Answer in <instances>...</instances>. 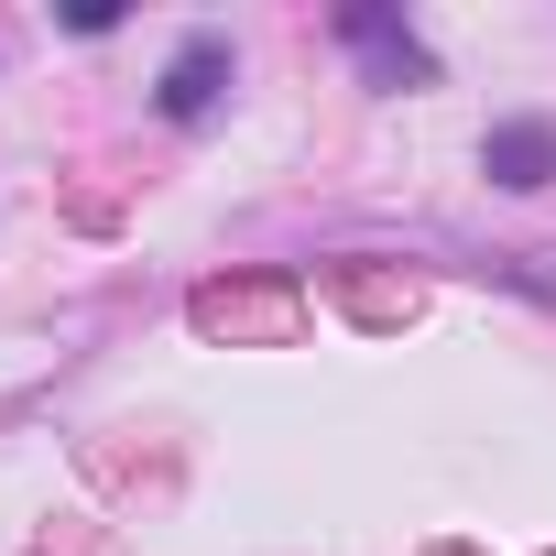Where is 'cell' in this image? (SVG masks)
Wrapping results in <instances>:
<instances>
[{
    "instance_id": "cell-1",
    "label": "cell",
    "mask_w": 556,
    "mask_h": 556,
    "mask_svg": "<svg viewBox=\"0 0 556 556\" xmlns=\"http://www.w3.org/2000/svg\"><path fill=\"white\" fill-rule=\"evenodd\" d=\"M218 77H229V45H218V34H186L175 66H164V121H207Z\"/></svg>"
},
{
    "instance_id": "cell-2",
    "label": "cell",
    "mask_w": 556,
    "mask_h": 556,
    "mask_svg": "<svg viewBox=\"0 0 556 556\" xmlns=\"http://www.w3.org/2000/svg\"><path fill=\"white\" fill-rule=\"evenodd\" d=\"M339 34H350V45L371 55V77H382V88H404V77H426V45H415V34H404L393 12H339Z\"/></svg>"
},
{
    "instance_id": "cell-3",
    "label": "cell",
    "mask_w": 556,
    "mask_h": 556,
    "mask_svg": "<svg viewBox=\"0 0 556 556\" xmlns=\"http://www.w3.org/2000/svg\"><path fill=\"white\" fill-rule=\"evenodd\" d=\"M480 164H491L502 186H545V175H556V121H502V131L480 142Z\"/></svg>"
},
{
    "instance_id": "cell-4",
    "label": "cell",
    "mask_w": 556,
    "mask_h": 556,
    "mask_svg": "<svg viewBox=\"0 0 556 556\" xmlns=\"http://www.w3.org/2000/svg\"><path fill=\"white\" fill-rule=\"evenodd\" d=\"M285 317H295L285 295H218V285L197 295V328H285Z\"/></svg>"
}]
</instances>
